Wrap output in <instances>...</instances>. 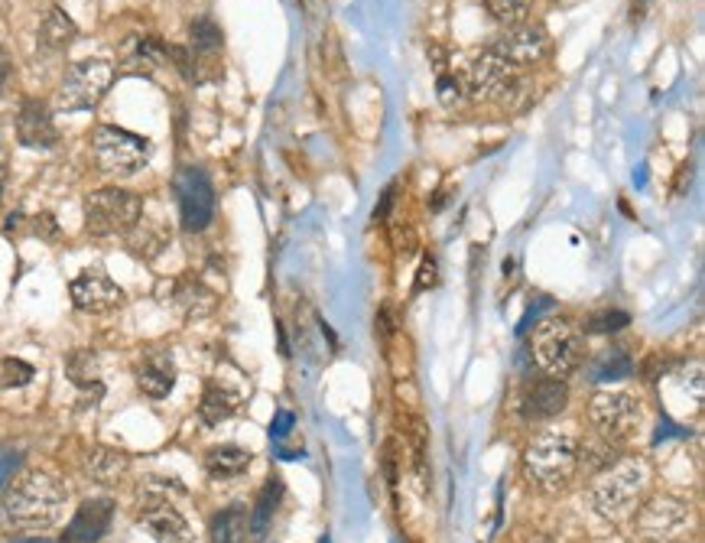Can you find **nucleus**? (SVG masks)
<instances>
[{
    "label": "nucleus",
    "mask_w": 705,
    "mask_h": 543,
    "mask_svg": "<svg viewBox=\"0 0 705 543\" xmlns=\"http://www.w3.org/2000/svg\"><path fill=\"white\" fill-rule=\"evenodd\" d=\"M693 534V511L683 498L657 495L637 511V537L644 543H686Z\"/></svg>",
    "instance_id": "6e6552de"
},
{
    "label": "nucleus",
    "mask_w": 705,
    "mask_h": 543,
    "mask_svg": "<svg viewBox=\"0 0 705 543\" xmlns=\"http://www.w3.org/2000/svg\"><path fill=\"white\" fill-rule=\"evenodd\" d=\"M566 404H569L566 381L540 378V381H533L524 391V404H520V410H524L527 420H553V417H559V413L566 410Z\"/></svg>",
    "instance_id": "f3484780"
},
{
    "label": "nucleus",
    "mask_w": 705,
    "mask_h": 543,
    "mask_svg": "<svg viewBox=\"0 0 705 543\" xmlns=\"http://www.w3.org/2000/svg\"><path fill=\"white\" fill-rule=\"evenodd\" d=\"M221 46H225V33L212 17H195L189 23V49L199 59H212L215 53H221Z\"/></svg>",
    "instance_id": "cd10ccee"
},
{
    "label": "nucleus",
    "mask_w": 705,
    "mask_h": 543,
    "mask_svg": "<svg viewBox=\"0 0 705 543\" xmlns=\"http://www.w3.org/2000/svg\"><path fill=\"white\" fill-rule=\"evenodd\" d=\"M644 488H647V465L641 459H618L605 472L595 475L589 495L598 514L608 517V521H621V517H628L641 504Z\"/></svg>",
    "instance_id": "7ed1b4c3"
},
{
    "label": "nucleus",
    "mask_w": 705,
    "mask_h": 543,
    "mask_svg": "<svg viewBox=\"0 0 705 543\" xmlns=\"http://www.w3.org/2000/svg\"><path fill=\"white\" fill-rule=\"evenodd\" d=\"M488 49H494L504 62H511L517 72H524L540 66L546 59V53H550V33L540 23H520V27L504 30Z\"/></svg>",
    "instance_id": "f8f14e48"
},
{
    "label": "nucleus",
    "mask_w": 705,
    "mask_h": 543,
    "mask_svg": "<svg viewBox=\"0 0 705 543\" xmlns=\"http://www.w3.org/2000/svg\"><path fill=\"white\" fill-rule=\"evenodd\" d=\"M173 384H176V365L166 352H153V355H147L140 361L137 387L147 397L163 400V397H169V391H173Z\"/></svg>",
    "instance_id": "a211bd4d"
},
{
    "label": "nucleus",
    "mask_w": 705,
    "mask_h": 543,
    "mask_svg": "<svg viewBox=\"0 0 705 543\" xmlns=\"http://www.w3.org/2000/svg\"><path fill=\"white\" fill-rule=\"evenodd\" d=\"M407 436H410V462H413L416 475L423 478V475H426V426H423L420 417L410 420Z\"/></svg>",
    "instance_id": "f704fd0d"
},
{
    "label": "nucleus",
    "mask_w": 705,
    "mask_h": 543,
    "mask_svg": "<svg viewBox=\"0 0 705 543\" xmlns=\"http://www.w3.org/2000/svg\"><path fill=\"white\" fill-rule=\"evenodd\" d=\"M618 462V443H608L602 436H592V439H579V449H576V472H589L598 475L605 472L608 465Z\"/></svg>",
    "instance_id": "5701e85b"
},
{
    "label": "nucleus",
    "mask_w": 705,
    "mask_h": 543,
    "mask_svg": "<svg viewBox=\"0 0 705 543\" xmlns=\"http://www.w3.org/2000/svg\"><path fill=\"white\" fill-rule=\"evenodd\" d=\"M173 303L186 316H205L215 309V293L208 290L199 277H179L173 283Z\"/></svg>",
    "instance_id": "412c9836"
},
{
    "label": "nucleus",
    "mask_w": 705,
    "mask_h": 543,
    "mask_svg": "<svg viewBox=\"0 0 705 543\" xmlns=\"http://www.w3.org/2000/svg\"><path fill=\"white\" fill-rule=\"evenodd\" d=\"M91 150L108 176H134L150 160V140L114 124H98L91 131Z\"/></svg>",
    "instance_id": "423d86ee"
},
{
    "label": "nucleus",
    "mask_w": 705,
    "mask_h": 543,
    "mask_svg": "<svg viewBox=\"0 0 705 543\" xmlns=\"http://www.w3.org/2000/svg\"><path fill=\"white\" fill-rule=\"evenodd\" d=\"M436 88H439V101H442L446 108H455V105H459V101L465 98L462 79H459V75H452V72H439Z\"/></svg>",
    "instance_id": "c9c22d12"
},
{
    "label": "nucleus",
    "mask_w": 705,
    "mask_h": 543,
    "mask_svg": "<svg viewBox=\"0 0 705 543\" xmlns=\"http://www.w3.org/2000/svg\"><path fill=\"white\" fill-rule=\"evenodd\" d=\"M124 62L130 72L150 75L166 62V43L160 40V36H134L124 49Z\"/></svg>",
    "instance_id": "aec40b11"
},
{
    "label": "nucleus",
    "mask_w": 705,
    "mask_h": 543,
    "mask_svg": "<svg viewBox=\"0 0 705 543\" xmlns=\"http://www.w3.org/2000/svg\"><path fill=\"white\" fill-rule=\"evenodd\" d=\"M290 426H293L290 413H277V423L270 426V433H273V436H286V433H290Z\"/></svg>",
    "instance_id": "37998d69"
},
{
    "label": "nucleus",
    "mask_w": 705,
    "mask_h": 543,
    "mask_svg": "<svg viewBox=\"0 0 705 543\" xmlns=\"http://www.w3.org/2000/svg\"><path fill=\"white\" fill-rule=\"evenodd\" d=\"M394 192H397V186H387L384 189V199L374 209V222H387V212H390V205H394Z\"/></svg>",
    "instance_id": "a19ab883"
},
{
    "label": "nucleus",
    "mask_w": 705,
    "mask_h": 543,
    "mask_svg": "<svg viewBox=\"0 0 705 543\" xmlns=\"http://www.w3.org/2000/svg\"><path fill=\"white\" fill-rule=\"evenodd\" d=\"M439 280V264L436 257H423L420 261V270H416V283H413V293H426L433 290Z\"/></svg>",
    "instance_id": "e433bc0d"
},
{
    "label": "nucleus",
    "mask_w": 705,
    "mask_h": 543,
    "mask_svg": "<svg viewBox=\"0 0 705 543\" xmlns=\"http://www.w3.org/2000/svg\"><path fill=\"white\" fill-rule=\"evenodd\" d=\"M62 504H65V488L56 478L46 472H30L7 488L4 511L10 517V524H17L23 530H39L56 524Z\"/></svg>",
    "instance_id": "f257e3e1"
},
{
    "label": "nucleus",
    "mask_w": 705,
    "mask_h": 543,
    "mask_svg": "<svg viewBox=\"0 0 705 543\" xmlns=\"http://www.w3.org/2000/svg\"><path fill=\"white\" fill-rule=\"evenodd\" d=\"M634 371V358L624 352V348H605L598 352L589 365V381H621L631 378Z\"/></svg>",
    "instance_id": "a878e982"
},
{
    "label": "nucleus",
    "mask_w": 705,
    "mask_h": 543,
    "mask_svg": "<svg viewBox=\"0 0 705 543\" xmlns=\"http://www.w3.org/2000/svg\"><path fill=\"white\" fill-rule=\"evenodd\" d=\"M4 189H7V166L4 157H0V199H4Z\"/></svg>",
    "instance_id": "c03bdc74"
},
{
    "label": "nucleus",
    "mask_w": 705,
    "mask_h": 543,
    "mask_svg": "<svg viewBox=\"0 0 705 543\" xmlns=\"http://www.w3.org/2000/svg\"><path fill=\"white\" fill-rule=\"evenodd\" d=\"M533 361L550 378L566 381L585 365V339L569 319H546L533 332Z\"/></svg>",
    "instance_id": "20e7f679"
},
{
    "label": "nucleus",
    "mask_w": 705,
    "mask_h": 543,
    "mask_svg": "<svg viewBox=\"0 0 705 543\" xmlns=\"http://www.w3.org/2000/svg\"><path fill=\"white\" fill-rule=\"evenodd\" d=\"M576 449H579V436L576 430H543L533 443L527 446V475L537 482L543 491H563L572 475H576Z\"/></svg>",
    "instance_id": "f03ea898"
},
{
    "label": "nucleus",
    "mask_w": 705,
    "mask_h": 543,
    "mask_svg": "<svg viewBox=\"0 0 705 543\" xmlns=\"http://www.w3.org/2000/svg\"><path fill=\"white\" fill-rule=\"evenodd\" d=\"M247 530H251L247 527V511L241 508V504H231V508L218 511L212 517L208 537H212V543H244Z\"/></svg>",
    "instance_id": "bb28decb"
},
{
    "label": "nucleus",
    "mask_w": 705,
    "mask_h": 543,
    "mask_svg": "<svg viewBox=\"0 0 705 543\" xmlns=\"http://www.w3.org/2000/svg\"><path fill=\"white\" fill-rule=\"evenodd\" d=\"M140 215H143V199L127 189L108 186L85 196V228L95 238L127 235L140 222Z\"/></svg>",
    "instance_id": "39448f33"
},
{
    "label": "nucleus",
    "mask_w": 705,
    "mask_h": 543,
    "mask_svg": "<svg viewBox=\"0 0 705 543\" xmlns=\"http://www.w3.org/2000/svg\"><path fill=\"white\" fill-rule=\"evenodd\" d=\"M127 235H130V251L140 254V257H147V261L166 248V231L160 225L143 222V215H140V222L127 231Z\"/></svg>",
    "instance_id": "7c9ffc66"
},
{
    "label": "nucleus",
    "mask_w": 705,
    "mask_h": 543,
    "mask_svg": "<svg viewBox=\"0 0 705 543\" xmlns=\"http://www.w3.org/2000/svg\"><path fill=\"white\" fill-rule=\"evenodd\" d=\"M485 7L494 23L511 30V27H520V23H527L533 0H485Z\"/></svg>",
    "instance_id": "2f4dec72"
},
{
    "label": "nucleus",
    "mask_w": 705,
    "mask_h": 543,
    "mask_svg": "<svg viewBox=\"0 0 705 543\" xmlns=\"http://www.w3.org/2000/svg\"><path fill=\"white\" fill-rule=\"evenodd\" d=\"M114 82V66L104 59L72 62L56 92V111H91Z\"/></svg>",
    "instance_id": "0eeeda50"
},
{
    "label": "nucleus",
    "mask_w": 705,
    "mask_h": 543,
    "mask_svg": "<svg viewBox=\"0 0 705 543\" xmlns=\"http://www.w3.org/2000/svg\"><path fill=\"white\" fill-rule=\"evenodd\" d=\"M283 498V482L277 475L267 478V485L260 488V495H257V504H254V511L247 514V527H251V534L260 540V537H267V527L273 521V514H277V504Z\"/></svg>",
    "instance_id": "b1692460"
},
{
    "label": "nucleus",
    "mask_w": 705,
    "mask_h": 543,
    "mask_svg": "<svg viewBox=\"0 0 705 543\" xmlns=\"http://www.w3.org/2000/svg\"><path fill=\"white\" fill-rule=\"evenodd\" d=\"M520 85V72L504 62L494 49H481L478 56L468 59L462 72L465 98L472 101H507V95Z\"/></svg>",
    "instance_id": "1a4fd4ad"
},
{
    "label": "nucleus",
    "mask_w": 705,
    "mask_h": 543,
    "mask_svg": "<svg viewBox=\"0 0 705 543\" xmlns=\"http://www.w3.org/2000/svg\"><path fill=\"white\" fill-rule=\"evenodd\" d=\"M550 306H553V300H550V296H540V303L527 309V316H524V322H520V332H527V329H530V322H537V319H540V313H543V309H550Z\"/></svg>",
    "instance_id": "ea45409f"
},
{
    "label": "nucleus",
    "mask_w": 705,
    "mask_h": 543,
    "mask_svg": "<svg viewBox=\"0 0 705 543\" xmlns=\"http://www.w3.org/2000/svg\"><path fill=\"white\" fill-rule=\"evenodd\" d=\"M238 407H241V397L238 394L228 391V387H221V384H208L202 400H199V417L208 426H218V423L231 420L234 413H238Z\"/></svg>",
    "instance_id": "4be33fe9"
},
{
    "label": "nucleus",
    "mask_w": 705,
    "mask_h": 543,
    "mask_svg": "<svg viewBox=\"0 0 705 543\" xmlns=\"http://www.w3.org/2000/svg\"><path fill=\"white\" fill-rule=\"evenodd\" d=\"M589 420L595 433L608 443H624L641 423V400L631 391H598L589 404Z\"/></svg>",
    "instance_id": "9b49d317"
},
{
    "label": "nucleus",
    "mask_w": 705,
    "mask_h": 543,
    "mask_svg": "<svg viewBox=\"0 0 705 543\" xmlns=\"http://www.w3.org/2000/svg\"><path fill=\"white\" fill-rule=\"evenodd\" d=\"M114 521V504L108 498H91L75 511L72 524L65 527L62 543H98Z\"/></svg>",
    "instance_id": "dca6fc26"
},
{
    "label": "nucleus",
    "mask_w": 705,
    "mask_h": 543,
    "mask_svg": "<svg viewBox=\"0 0 705 543\" xmlns=\"http://www.w3.org/2000/svg\"><path fill=\"white\" fill-rule=\"evenodd\" d=\"M75 36H78L75 20L62 7H49L43 23H39V46L46 53H62V49H69L75 43Z\"/></svg>",
    "instance_id": "6ab92c4d"
},
{
    "label": "nucleus",
    "mask_w": 705,
    "mask_h": 543,
    "mask_svg": "<svg viewBox=\"0 0 705 543\" xmlns=\"http://www.w3.org/2000/svg\"><path fill=\"white\" fill-rule=\"evenodd\" d=\"M69 296H72L75 309H82V313H108V309L124 303V290L117 287L108 274H101V270H85V274H78L69 287Z\"/></svg>",
    "instance_id": "4468645a"
},
{
    "label": "nucleus",
    "mask_w": 705,
    "mask_h": 543,
    "mask_svg": "<svg viewBox=\"0 0 705 543\" xmlns=\"http://www.w3.org/2000/svg\"><path fill=\"white\" fill-rule=\"evenodd\" d=\"M65 371H69V378L75 387H82V391H91V397H101V381H98V361L91 352H72L69 361H65Z\"/></svg>",
    "instance_id": "c85d7f7f"
},
{
    "label": "nucleus",
    "mask_w": 705,
    "mask_h": 543,
    "mask_svg": "<svg viewBox=\"0 0 705 543\" xmlns=\"http://www.w3.org/2000/svg\"><path fill=\"white\" fill-rule=\"evenodd\" d=\"M30 228H33V235H39V238H46V241H56V238H59V225H56V218H52L49 212H43V215H36Z\"/></svg>",
    "instance_id": "58836bf2"
},
{
    "label": "nucleus",
    "mask_w": 705,
    "mask_h": 543,
    "mask_svg": "<svg viewBox=\"0 0 705 543\" xmlns=\"http://www.w3.org/2000/svg\"><path fill=\"white\" fill-rule=\"evenodd\" d=\"M36 378L33 365H26L23 358H4L0 361V387H23Z\"/></svg>",
    "instance_id": "72a5a7b5"
},
{
    "label": "nucleus",
    "mask_w": 705,
    "mask_h": 543,
    "mask_svg": "<svg viewBox=\"0 0 705 543\" xmlns=\"http://www.w3.org/2000/svg\"><path fill=\"white\" fill-rule=\"evenodd\" d=\"M251 465V452L241 446H215L205 452V469L212 478H238Z\"/></svg>",
    "instance_id": "393cba45"
},
{
    "label": "nucleus",
    "mask_w": 705,
    "mask_h": 543,
    "mask_svg": "<svg viewBox=\"0 0 705 543\" xmlns=\"http://www.w3.org/2000/svg\"><path fill=\"white\" fill-rule=\"evenodd\" d=\"M88 472H91L95 482L114 485L117 478H124V472H127V456L124 452H117V449H98L95 456L88 459Z\"/></svg>",
    "instance_id": "c756f323"
},
{
    "label": "nucleus",
    "mask_w": 705,
    "mask_h": 543,
    "mask_svg": "<svg viewBox=\"0 0 705 543\" xmlns=\"http://www.w3.org/2000/svg\"><path fill=\"white\" fill-rule=\"evenodd\" d=\"M17 469H20V452L17 449H0V488L10 482Z\"/></svg>",
    "instance_id": "4c0bfd02"
},
{
    "label": "nucleus",
    "mask_w": 705,
    "mask_h": 543,
    "mask_svg": "<svg viewBox=\"0 0 705 543\" xmlns=\"http://www.w3.org/2000/svg\"><path fill=\"white\" fill-rule=\"evenodd\" d=\"M17 140L30 150H52L59 144V127L46 101L26 98L17 111Z\"/></svg>",
    "instance_id": "2eb2a0df"
},
{
    "label": "nucleus",
    "mask_w": 705,
    "mask_h": 543,
    "mask_svg": "<svg viewBox=\"0 0 705 543\" xmlns=\"http://www.w3.org/2000/svg\"><path fill=\"white\" fill-rule=\"evenodd\" d=\"M624 326H631V316L624 309H598L585 319V332L589 335H615Z\"/></svg>",
    "instance_id": "473e14b6"
},
{
    "label": "nucleus",
    "mask_w": 705,
    "mask_h": 543,
    "mask_svg": "<svg viewBox=\"0 0 705 543\" xmlns=\"http://www.w3.org/2000/svg\"><path fill=\"white\" fill-rule=\"evenodd\" d=\"M17 543H56V540H46V537H26V540H17Z\"/></svg>",
    "instance_id": "a18cd8bd"
},
{
    "label": "nucleus",
    "mask_w": 705,
    "mask_h": 543,
    "mask_svg": "<svg viewBox=\"0 0 705 543\" xmlns=\"http://www.w3.org/2000/svg\"><path fill=\"white\" fill-rule=\"evenodd\" d=\"M137 517H140V524L150 530V537L156 543H189L192 540L189 521L166 498H156V495L143 498Z\"/></svg>",
    "instance_id": "ddd939ff"
},
{
    "label": "nucleus",
    "mask_w": 705,
    "mask_h": 543,
    "mask_svg": "<svg viewBox=\"0 0 705 543\" xmlns=\"http://www.w3.org/2000/svg\"><path fill=\"white\" fill-rule=\"evenodd\" d=\"M173 192L179 202V218L186 231H205L215 222V186L202 166H182L173 179Z\"/></svg>",
    "instance_id": "9d476101"
},
{
    "label": "nucleus",
    "mask_w": 705,
    "mask_h": 543,
    "mask_svg": "<svg viewBox=\"0 0 705 543\" xmlns=\"http://www.w3.org/2000/svg\"><path fill=\"white\" fill-rule=\"evenodd\" d=\"M10 72H13V62H10V53L4 46H0V92H4V85L10 82Z\"/></svg>",
    "instance_id": "79ce46f5"
}]
</instances>
